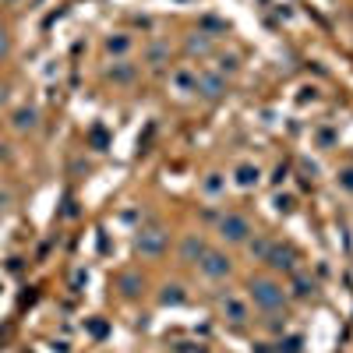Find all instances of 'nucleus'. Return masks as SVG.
Listing matches in <instances>:
<instances>
[{
    "mask_svg": "<svg viewBox=\"0 0 353 353\" xmlns=\"http://www.w3.org/2000/svg\"><path fill=\"white\" fill-rule=\"evenodd\" d=\"M117 286H121L124 297H138V293H141V276H138V272H124Z\"/></svg>",
    "mask_w": 353,
    "mask_h": 353,
    "instance_id": "obj_15",
    "label": "nucleus"
},
{
    "mask_svg": "<svg viewBox=\"0 0 353 353\" xmlns=\"http://www.w3.org/2000/svg\"><path fill=\"white\" fill-rule=\"evenodd\" d=\"M205 251H209V244H205L198 233H188L184 237V244H181V258L184 261H201L205 258Z\"/></svg>",
    "mask_w": 353,
    "mask_h": 353,
    "instance_id": "obj_10",
    "label": "nucleus"
},
{
    "mask_svg": "<svg viewBox=\"0 0 353 353\" xmlns=\"http://www.w3.org/2000/svg\"><path fill=\"white\" fill-rule=\"evenodd\" d=\"M8 53H11V36H8V28L0 25V61H4Z\"/></svg>",
    "mask_w": 353,
    "mask_h": 353,
    "instance_id": "obj_21",
    "label": "nucleus"
},
{
    "mask_svg": "<svg viewBox=\"0 0 353 353\" xmlns=\"http://www.w3.org/2000/svg\"><path fill=\"white\" fill-rule=\"evenodd\" d=\"M131 36L128 32H113V36H106V43H103V50L110 53V57H117V61H124V57L131 53Z\"/></svg>",
    "mask_w": 353,
    "mask_h": 353,
    "instance_id": "obj_8",
    "label": "nucleus"
},
{
    "mask_svg": "<svg viewBox=\"0 0 353 353\" xmlns=\"http://www.w3.org/2000/svg\"><path fill=\"white\" fill-rule=\"evenodd\" d=\"M170 81L176 85V92H194V85H198V71H191V68H176V71L170 74Z\"/></svg>",
    "mask_w": 353,
    "mask_h": 353,
    "instance_id": "obj_12",
    "label": "nucleus"
},
{
    "mask_svg": "<svg viewBox=\"0 0 353 353\" xmlns=\"http://www.w3.org/2000/svg\"><path fill=\"white\" fill-rule=\"evenodd\" d=\"M4 4H11V8H14V4H21V0H4Z\"/></svg>",
    "mask_w": 353,
    "mask_h": 353,
    "instance_id": "obj_27",
    "label": "nucleus"
},
{
    "mask_svg": "<svg viewBox=\"0 0 353 353\" xmlns=\"http://www.w3.org/2000/svg\"><path fill=\"white\" fill-rule=\"evenodd\" d=\"M201 191L209 194V198H219V194L226 191V176H219V173H209V176L201 181Z\"/></svg>",
    "mask_w": 353,
    "mask_h": 353,
    "instance_id": "obj_13",
    "label": "nucleus"
},
{
    "mask_svg": "<svg viewBox=\"0 0 353 353\" xmlns=\"http://www.w3.org/2000/svg\"><path fill=\"white\" fill-rule=\"evenodd\" d=\"M219 237L230 241V244H244V241L251 237V223H248L241 212H226V216L219 219Z\"/></svg>",
    "mask_w": 353,
    "mask_h": 353,
    "instance_id": "obj_2",
    "label": "nucleus"
},
{
    "mask_svg": "<svg viewBox=\"0 0 353 353\" xmlns=\"http://www.w3.org/2000/svg\"><path fill=\"white\" fill-rule=\"evenodd\" d=\"M339 184H343V188H346V191H353V166H350V170H343V173H339Z\"/></svg>",
    "mask_w": 353,
    "mask_h": 353,
    "instance_id": "obj_23",
    "label": "nucleus"
},
{
    "mask_svg": "<svg viewBox=\"0 0 353 353\" xmlns=\"http://www.w3.org/2000/svg\"><path fill=\"white\" fill-rule=\"evenodd\" d=\"M106 78L113 81V85H131L134 78H138V68L128 61V57H124V61H113L110 68H106Z\"/></svg>",
    "mask_w": 353,
    "mask_h": 353,
    "instance_id": "obj_7",
    "label": "nucleus"
},
{
    "mask_svg": "<svg viewBox=\"0 0 353 353\" xmlns=\"http://www.w3.org/2000/svg\"><path fill=\"white\" fill-rule=\"evenodd\" d=\"M216 61H219V64H216V71H219L223 78H226V71L233 74V71H237V68H241V64H237V57H233V53H219V57H216Z\"/></svg>",
    "mask_w": 353,
    "mask_h": 353,
    "instance_id": "obj_16",
    "label": "nucleus"
},
{
    "mask_svg": "<svg viewBox=\"0 0 353 353\" xmlns=\"http://www.w3.org/2000/svg\"><path fill=\"white\" fill-rule=\"evenodd\" d=\"M159 301H163V304H181L184 293H181V286H166V290L159 293Z\"/></svg>",
    "mask_w": 353,
    "mask_h": 353,
    "instance_id": "obj_19",
    "label": "nucleus"
},
{
    "mask_svg": "<svg viewBox=\"0 0 353 353\" xmlns=\"http://www.w3.org/2000/svg\"><path fill=\"white\" fill-rule=\"evenodd\" d=\"M198 269H201V276L205 279H226L230 272H233V265H230V258L223 254V251H205V258L198 261Z\"/></svg>",
    "mask_w": 353,
    "mask_h": 353,
    "instance_id": "obj_3",
    "label": "nucleus"
},
{
    "mask_svg": "<svg viewBox=\"0 0 353 353\" xmlns=\"http://www.w3.org/2000/svg\"><path fill=\"white\" fill-rule=\"evenodd\" d=\"M251 301L261 307V311H279L286 304V290L276 283V279H254L251 283Z\"/></svg>",
    "mask_w": 353,
    "mask_h": 353,
    "instance_id": "obj_1",
    "label": "nucleus"
},
{
    "mask_svg": "<svg viewBox=\"0 0 353 353\" xmlns=\"http://www.w3.org/2000/svg\"><path fill=\"white\" fill-rule=\"evenodd\" d=\"M258 166H251V163H241L237 166V188H254L258 184Z\"/></svg>",
    "mask_w": 353,
    "mask_h": 353,
    "instance_id": "obj_14",
    "label": "nucleus"
},
{
    "mask_svg": "<svg viewBox=\"0 0 353 353\" xmlns=\"http://www.w3.org/2000/svg\"><path fill=\"white\" fill-rule=\"evenodd\" d=\"M293 286H297V297H311V293H314V279H307V276H297Z\"/></svg>",
    "mask_w": 353,
    "mask_h": 353,
    "instance_id": "obj_20",
    "label": "nucleus"
},
{
    "mask_svg": "<svg viewBox=\"0 0 353 353\" xmlns=\"http://www.w3.org/2000/svg\"><path fill=\"white\" fill-rule=\"evenodd\" d=\"M163 57H166V46H163V43H156V46H149V61H152V64H159V61H163Z\"/></svg>",
    "mask_w": 353,
    "mask_h": 353,
    "instance_id": "obj_22",
    "label": "nucleus"
},
{
    "mask_svg": "<svg viewBox=\"0 0 353 353\" xmlns=\"http://www.w3.org/2000/svg\"><path fill=\"white\" fill-rule=\"evenodd\" d=\"M212 46H209V36H201V32H194L191 39H188V53H209Z\"/></svg>",
    "mask_w": 353,
    "mask_h": 353,
    "instance_id": "obj_17",
    "label": "nucleus"
},
{
    "mask_svg": "<svg viewBox=\"0 0 353 353\" xmlns=\"http://www.w3.org/2000/svg\"><path fill=\"white\" fill-rule=\"evenodd\" d=\"M0 103H8V88L4 85H0Z\"/></svg>",
    "mask_w": 353,
    "mask_h": 353,
    "instance_id": "obj_26",
    "label": "nucleus"
},
{
    "mask_svg": "<svg viewBox=\"0 0 353 353\" xmlns=\"http://www.w3.org/2000/svg\"><path fill=\"white\" fill-rule=\"evenodd\" d=\"M194 92H201L205 99H219V96L226 92V78H223L219 71H205V74H198Z\"/></svg>",
    "mask_w": 353,
    "mask_h": 353,
    "instance_id": "obj_5",
    "label": "nucleus"
},
{
    "mask_svg": "<svg viewBox=\"0 0 353 353\" xmlns=\"http://www.w3.org/2000/svg\"><path fill=\"white\" fill-rule=\"evenodd\" d=\"M269 248H272V244H269V241H265V237H254V241L248 244V251H251L254 258H261V261H265V258H269Z\"/></svg>",
    "mask_w": 353,
    "mask_h": 353,
    "instance_id": "obj_18",
    "label": "nucleus"
},
{
    "mask_svg": "<svg viewBox=\"0 0 353 353\" xmlns=\"http://www.w3.org/2000/svg\"><path fill=\"white\" fill-rule=\"evenodd\" d=\"M223 314L233 321V325H244V321H248V304L230 293V297H223Z\"/></svg>",
    "mask_w": 353,
    "mask_h": 353,
    "instance_id": "obj_11",
    "label": "nucleus"
},
{
    "mask_svg": "<svg viewBox=\"0 0 353 353\" xmlns=\"http://www.w3.org/2000/svg\"><path fill=\"white\" fill-rule=\"evenodd\" d=\"M265 261H269L272 272H293L297 269V254H293V248H279V244L269 248V258Z\"/></svg>",
    "mask_w": 353,
    "mask_h": 353,
    "instance_id": "obj_6",
    "label": "nucleus"
},
{
    "mask_svg": "<svg viewBox=\"0 0 353 353\" xmlns=\"http://www.w3.org/2000/svg\"><path fill=\"white\" fill-rule=\"evenodd\" d=\"M8 201H11V194H0V212L8 209Z\"/></svg>",
    "mask_w": 353,
    "mask_h": 353,
    "instance_id": "obj_25",
    "label": "nucleus"
},
{
    "mask_svg": "<svg viewBox=\"0 0 353 353\" xmlns=\"http://www.w3.org/2000/svg\"><path fill=\"white\" fill-rule=\"evenodd\" d=\"M11 124H14V131H36L39 128V113H36V106H21V110H14V117H11Z\"/></svg>",
    "mask_w": 353,
    "mask_h": 353,
    "instance_id": "obj_9",
    "label": "nucleus"
},
{
    "mask_svg": "<svg viewBox=\"0 0 353 353\" xmlns=\"http://www.w3.org/2000/svg\"><path fill=\"white\" fill-rule=\"evenodd\" d=\"M166 251V230L152 226V230H141L138 233V254L141 258H159Z\"/></svg>",
    "mask_w": 353,
    "mask_h": 353,
    "instance_id": "obj_4",
    "label": "nucleus"
},
{
    "mask_svg": "<svg viewBox=\"0 0 353 353\" xmlns=\"http://www.w3.org/2000/svg\"><path fill=\"white\" fill-rule=\"evenodd\" d=\"M276 201H279V212H290V209H293V198H283V194H279Z\"/></svg>",
    "mask_w": 353,
    "mask_h": 353,
    "instance_id": "obj_24",
    "label": "nucleus"
}]
</instances>
